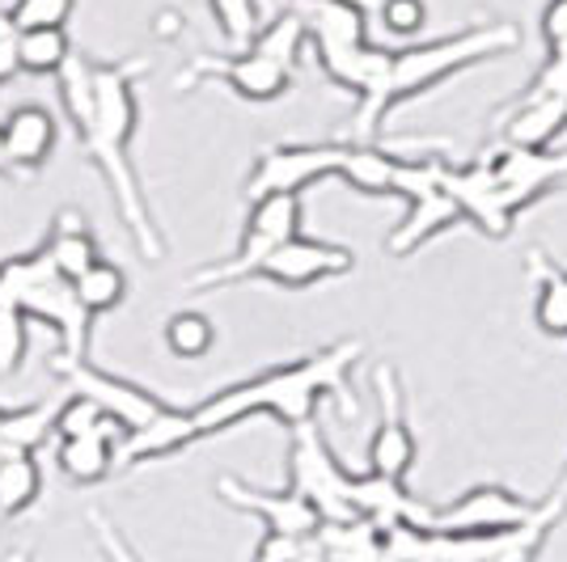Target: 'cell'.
<instances>
[{"mask_svg":"<svg viewBox=\"0 0 567 562\" xmlns=\"http://www.w3.org/2000/svg\"><path fill=\"white\" fill-rule=\"evenodd\" d=\"M529 275L538 283L534 296V322L550 339H567V267L555 262L546 250H529Z\"/></svg>","mask_w":567,"mask_h":562,"instance_id":"25","label":"cell"},{"mask_svg":"<svg viewBox=\"0 0 567 562\" xmlns=\"http://www.w3.org/2000/svg\"><path fill=\"white\" fill-rule=\"evenodd\" d=\"M148 72V60H118V64H94V106L85 123L72 132L85 157L94 162L102 183L115 195V208L127 225V233L136 241L148 262L166 254V241L157 233V220L148 211L144 187L132 165V140H136V123H141V97L136 81Z\"/></svg>","mask_w":567,"mask_h":562,"instance_id":"2","label":"cell"},{"mask_svg":"<svg viewBox=\"0 0 567 562\" xmlns=\"http://www.w3.org/2000/svg\"><path fill=\"white\" fill-rule=\"evenodd\" d=\"M318 69L355 97V140H378L385 127L390 51L369 39V9L348 0H292Z\"/></svg>","mask_w":567,"mask_h":562,"instance_id":"3","label":"cell"},{"mask_svg":"<svg viewBox=\"0 0 567 562\" xmlns=\"http://www.w3.org/2000/svg\"><path fill=\"white\" fill-rule=\"evenodd\" d=\"M64 406V389L51 398L25 402V406H4V423H0V452H25L34 457L55 436V415Z\"/></svg>","mask_w":567,"mask_h":562,"instance_id":"24","label":"cell"},{"mask_svg":"<svg viewBox=\"0 0 567 562\" xmlns=\"http://www.w3.org/2000/svg\"><path fill=\"white\" fill-rule=\"evenodd\" d=\"M355 271V254L339 241H322V237H288L280 250L259 262L255 280L276 283V288H288V292H301V288H313L322 280H343Z\"/></svg>","mask_w":567,"mask_h":562,"instance_id":"16","label":"cell"},{"mask_svg":"<svg viewBox=\"0 0 567 562\" xmlns=\"http://www.w3.org/2000/svg\"><path fill=\"white\" fill-rule=\"evenodd\" d=\"M564 516V503H555L546 495L538 516L520 529H508V533L453 538V533H436V529L394 524V529H385V538H390V550L399 554V562H538Z\"/></svg>","mask_w":567,"mask_h":562,"instance_id":"6","label":"cell"},{"mask_svg":"<svg viewBox=\"0 0 567 562\" xmlns=\"http://www.w3.org/2000/svg\"><path fill=\"white\" fill-rule=\"evenodd\" d=\"M432 169H436L441 190L450 195V204L457 208V216H462V225H474L478 233L496 237V241H504V237L513 233L517 211L499 199V187H496V178H492L487 157L466 162V165H453V162L432 157Z\"/></svg>","mask_w":567,"mask_h":562,"instance_id":"14","label":"cell"},{"mask_svg":"<svg viewBox=\"0 0 567 562\" xmlns=\"http://www.w3.org/2000/svg\"><path fill=\"white\" fill-rule=\"evenodd\" d=\"M297 562H331L327 554H322V545H318V533H313V538H306V545H301Z\"/></svg>","mask_w":567,"mask_h":562,"instance_id":"40","label":"cell"},{"mask_svg":"<svg viewBox=\"0 0 567 562\" xmlns=\"http://www.w3.org/2000/svg\"><path fill=\"white\" fill-rule=\"evenodd\" d=\"M90 524H94L102 554H106L111 562H141V559H136V550H132V545H127V541L115 533V524H111V520H102V516L94 512V516H90Z\"/></svg>","mask_w":567,"mask_h":562,"instance_id":"38","label":"cell"},{"mask_svg":"<svg viewBox=\"0 0 567 562\" xmlns=\"http://www.w3.org/2000/svg\"><path fill=\"white\" fill-rule=\"evenodd\" d=\"M43 495V469L39 457L25 452H0V520L30 512Z\"/></svg>","mask_w":567,"mask_h":562,"instance_id":"27","label":"cell"},{"mask_svg":"<svg viewBox=\"0 0 567 562\" xmlns=\"http://www.w3.org/2000/svg\"><path fill=\"white\" fill-rule=\"evenodd\" d=\"M402 165H406V157L381 148L378 140H355V144H343V162H339L334 178H343L348 187L369 195V199H385V195H394V187H399Z\"/></svg>","mask_w":567,"mask_h":562,"instance_id":"22","label":"cell"},{"mask_svg":"<svg viewBox=\"0 0 567 562\" xmlns=\"http://www.w3.org/2000/svg\"><path fill=\"white\" fill-rule=\"evenodd\" d=\"M348 4H360V9H369V13L378 9V0H348Z\"/></svg>","mask_w":567,"mask_h":562,"instance_id":"42","label":"cell"},{"mask_svg":"<svg viewBox=\"0 0 567 562\" xmlns=\"http://www.w3.org/2000/svg\"><path fill=\"white\" fill-rule=\"evenodd\" d=\"M520 48V30L513 22H487L457 30L450 39H427L411 43L402 51H390V85H385V115H394L399 106L415 97L432 94L441 81H450L457 72L478 69L496 55Z\"/></svg>","mask_w":567,"mask_h":562,"instance_id":"4","label":"cell"},{"mask_svg":"<svg viewBox=\"0 0 567 562\" xmlns=\"http://www.w3.org/2000/svg\"><path fill=\"white\" fill-rule=\"evenodd\" d=\"M55 436L60 440H69V436H111V440H123V431L97 410L94 402L76 398L69 389H64V406L55 415Z\"/></svg>","mask_w":567,"mask_h":562,"instance_id":"32","label":"cell"},{"mask_svg":"<svg viewBox=\"0 0 567 562\" xmlns=\"http://www.w3.org/2000/svg\"><path fill=\"white\" fill-rule=\"evenodd\" d=\"M199 81H220L241 102H280L292 90V69H284L280 60L255 48H241L225 55H195L178 76V90H195Z\"/></svg>","mask_w":567,"mask_h":562,"instance_id":"13","label":"cell"},{"mask_svg":"<svg viewBox=\"0 0 567 562\" xmlns=\"http://www.w3.org/2000/svg\"><path fill=\"white\" fill-rule=\"evenodd\" d=\"M250 48L271 55V60H280L284 69L297 72V60L306 51V22H301L297 4H284V13H276L267 25H259V34L250 39Z\"/></svg>","mask_w":567,"mask_h":562,"instance_id":"29","label":"cell"},{"mask_svg":"<svg viewBox=\"0 0 567 562\" xmlns=\"http://www.w3.org/2000/svg\"><path fill=\"white\" fill-rule=\"evenodd\" d=\"M208 9H213L216 25H220V34H225V43L229 51H241L250 48V39L259 34V0H208Z\"/></svg>","mask_w":567,"mask_h":562,"instance_id":"33","label":"cell"},{"mask_svg":"<svg viewBox=\"0 0 567 562\" xmlns=\"http://www.w3.org/2000/svg\"><path fill=\"white\" fill-rule=\"evenodd\" d=\"M0 174H9V165H4V148H0Z\"/></svg>","mask_w":567,"mask_h":562,"instance_id":"43","label":"cell"},{"mask_svg":"<svg viewBox=\"0 0 567 562\" xmlns=\"http://www.w3.org/2000/svg\"><path fill=\"white\" fill-rule=\"evenodd\" d=\"M301 216H306L301 195H267V199H255L246 225H241V241H237L234 254L225 258V262H213V267L195 271L187 280V288L199 292V288H229V283L255 280L262 258L271 254V250H280L288 237L301 233Z\"/></svg>","mask_w":567,"mask_h":562,"instance_id":"8","label":"cell"},{"mask_svg":"<svg viewBox=\"0 0 567 562\" xmlns=\"http://www.w3.org/2000/svg\"><path fill=\"white\" fill-rule=\"evenodd\" d=\"M162 334H166L169 355H178V360H204V355L216 347L213 318H204V313H195V309H183V313H174Z\"/></svg>","mask_w":567,"mask_h":562,"instance_id":"31","label":"cell"},{"mask_svg":"<svg viewBox=\"0 0 567 562\" xmlns=\"http://www.w3.org/2000/svg\"><path fill=\"white\" fill-rule=\"evenodd\" d=\"M394 199L406 204V216L399 220V229L385 237V254L390 258H411L432 237L450 233L453 225H462V216L450 204V195L436 183L432 157H420V162L406 157L399 174V187H394Z\"/></svg>","mask_w":567,"mask_h":562,"instance_id":"9","label":"cell"},{"mask_svg":"<svg viewBox=\"0 0 567 562\" xmlns=\"http://www.w3.org/2000/svg\"><path fill=\"white\" fill-rule=\"evenodd\" d=\"M69 55H72L69 30H30V34H18V72L55 76V72L69 64Z\"/></svg>","mask_w":567,"mask_h":562,"instance_id":"30","label":"cell"},{"mask_svg":"<svg viewBox=\"0 0 567 562\" xmlns=\"http://www.w3.org/2000/svg\"><path fill=\"white\" fill-rule=\"evenodd\" d=\"M72 292H76L81 309H85L90 318H97V313H111V309L123 305V296H127V275H123L118 262L97 258L94 267H85V271L72 280Z\"/></svg>","mask_w":567,"mask_h":562,"instance_id":"28","label":"cell"},{"mask_svg":"<svg viewBox=\"0 0 567 562\" xmlns=\"http://www.w3.org/2000/svg\"><path fill=\"white\" fill-rule=\"evenodd\" d=\"M378 18L390 39H415L427 25L424 0H378Z\"/></svg>","mask_w":567,"mask_h":562,"instance_id":"36","label":"cell"},{"mask_svg":"<svg viewBox=\"0 0 567 562\" xmlns=\"http://www.w3.org/2000/svg\"><path fill=\"white\" fill-rule=\"evenodd\" d=\"M18 34L30 30H64L76 13V0H13V9H4Z\"/></svg>","mask_w":567,"mask_h":562,"instance_id":"34","label":"cell"},{"mask_svg":"<svg viewBox=\"0 0 567 562\" xmlns=\"http://www.w3.org/2000/svg\"><path fill=\"white\" fill-rule=\"evenodd\" d=\"M55 373L64 376V389H69V394L94 402L97 410L115 423L123 436H127V431H136V427H144L153 415H162V406H166L157 394H148L144 385H136V381H123V376L106 373V368H94L90 360L60 364Z\"/></svg>","mask_w":567,"mask_h":562,"instance_id":"15","label":"cell"},{"mask_svg":"<svg viewBox=\"0 0 567 562\" xmlns=\"http://www.w3.org/2000/svg\"><path fill=\"white\" fill-rule=\"evenodd\" d=\"M43 254H48L51 271L60 275V280H76L85 267H94L97 258V241H94V229L81 220V211L76 208H64L55 211V220H51L48 237H43V246H39Z\"/></svg>","mask_w":567,"mask_h":562,"instance_id":"23","label":"cell"},{"mask_svg":"<svg viewBox=\"0 0 567 562\" xmlns=\"http://www.w3.org/2000/svg\"><path fill=\"white\" fill-rule=\"evenodd\" d=\"M25 352H30V322L18 305L0 301V376L18 373L25 364Z\"/></svg>","mask_w":567,"mask_h":562,"instance_id":"35","label":"cell"},{"mask_svg":"<svg viewBox=\"0 0 567 562\" xmlns=\"http://www.w3.org/2000/svg\"><path fill=\"white\" fill-rule=\"evenodd\" d=\"M18 76V30L9 22V13L0 9V85Z\"/></svg>","mask_w":567,"mask_h":562,"instance_id":"39","label":"cell"},{"mask_svg":"<svg viewBox=\"0 0 567 562\" xmlns=\"http://www.w3.org/2000/svg\"><path fill=\"white\" fill-rule=\"evenodd\" d=\"M0 301L22 309L25 322L51 326L60 339V352L51 355V368L90 360V330L94 318L81 309L69 280H60L51 271L48 254L34 246L25 254H13L0 262Z\"/></svg>","mask_w":567,"mask_h":562,"instance_id":"5","label":"cell"},{"mask_svg":"<svg viewBox=\"0 0 567 562\" xmlns=\"http://www.w3.org/2000/svg\"><path fill=\"white\" fill-rule=\"evenodd\" d=\"M343 162V144L339 140H318V144H271L262 148L250 174H246V204L267 199V195H301L306 187L334 178Z\"/></svg>","mask_w":567,"mask_h":562,"instance_id":"10","label":"cell"},{"mask_svg":"<svg viewBox=\"0 0 567 562\" xmlns=\"http://www.w3.org/2000/svg\"><path fill=\"white\" fill-rule=\"evenodd\" d=\"M55 140H60V127H55V118L43 106H18L0 123L4 165L22 169V174H39L51 153H55Z\"/></svg>","mask_w":567,"mask_h":562,"instance_id":"20","label":"cell"},{"mask_svg":"<svg viewBox=\"0 0 567 562\" xmlns=\"http://www.w3.org/2000/svg\"><path fill=\"white\" fill-rule=\"evenodd\" d=\"M360 355H364V343L343 339V343L318 347V352L301 355L292 364H271L259 376L234 381V385H225V389H216V394L190 406L195 431H199V440H213V436L255 419V415H271V419L292 431L301 423L318 419L322 398H334L339 415L355 419L360 406H355L352 394V368Z\"/></svg>","mask_w":567,"mask_h":562,"instance_id":"1","label":"cell"},{"mask_svg":"<svg viewBox=\"0 0 567 562\" xmlns=\"http://www.w3.org/2000/svg\"><path fill=\"white\" fill-rule=\"evenodd\" d=\"M487 165H492L499 199L517 216L525 208H534L559 183H567V148H513V144H504L496 153H487Z\"/></svg>","mask_w":567,"mask_h":562,"instance_id":"17","label":"cell"},{"mask_svg":"<svg viewBox=\"0 0 567 562\" xmlns=\"http://www.w3.org/2000/svg\"><path fill=\"white\" fill-rule=\"evenodd\" d=\"M373 394H378V427L369 440V473L406 482V473L415 469L420 445H415V427L406 419V394H402V376L394 364L373 368Z\"/></svg>","mask_w":567,"mask_h":562,"instance_id":"12","label":"cell"},{"mask_svg":"<svg viewBox=\"0 0 567 562\" xmlns=\"http://www.w3.org/2000/svg\"><path fill=\"white\" fill-rule=\"evenodd\" d=\"M0 423H4V406H0Z\"/></svg>","mask_w":567,"mask_h":562,"instance_id":"44","label":"cell"},{"mask_svg":"<svg viewBox=\"0 0 567 562\" xmlns=\"http://www.w3.org/2000/svg\"><path fill=\"white\" fill-rule=\"evenodd\" d=\"M546 55H567V0H550L543 9Z\"/></svg>","mask_w":567,"mask_h":562,"instance_id":"37","label":"cell"},{"mask_svg":"<svg viewBox=\"0 0 567 562\" xmlns=\"http://www.w3.org/2000/svg\"><path fill=\"white\" fill-rule=\"evenodd\" d=\"M538 508H543V499H525L499 482H483V487H471L450 503H436L432 529L453 533V538H487V533H508V529L529 524Z\"/></svg>","mask_w":567,"mask_h":562,"instance_id":"11","label":"cell"},{"mask_svg":"<svg viewBox=\"0 0 567 562\" xmlns=\"http://www.w3.org/2000/svg\"><path fill=\"white\" fill-rule=\"evenodd\" d=\"M199 445V431H195V419H190V406H162V415L127 431L115 445V469H136L144 461H162V457H174L183 448Z\"/></svg>","mask_w":567,"mask_h":562,"instance_id":"19","label":"cell"},{"mask_svg":"<svg viewBox=\"0 0 567 562\" xmlns=\"http://www.w3.org/2000/svg\"><path fill=\"white\" fill-rule=\"evenodd\" d=\"M567 132V97H517L499 115V136L513 148H550Z\"/></svg>","mask_w":567,"mask_h":562,"instance_id":"21","label":"cell"},{"mask_svg":"<svg viewBox=\"0 0 567 562\" xmlns=\"http://www.w3.org/2000/svg\"><path fill=\"white\" fill-rule=\"evenodd\" d=\"M550 499H555V503H564V508H567V461H564V469H559V482L550 487Z\"/></svg>","mask_w":567,"mask_h":562,"instance_id":"41","label":"cell"},{"mask_svg":"<svg viewBox=\"0 0 567 562\" xmlns=\"http://www.w3.org/2000/svg\"><path fill=\"white\" fill-rule=\"evenodd\" d=\"M216 495L237 512L259 516L262 538H313L322 529L318 512L288 487L284 491H262V487H250L241 478H216Z\"/></svg>","mask_w":567,"mask_h":562,"instance_id":"18","label":"cell"},{"mask_svg":"<svg viewBox=\"0 0 567 562\" xmlns=\"http://www.w3.org/2000/svg\"><path fill=\"white\" fill-rule=\"evenodd\" d=\"M352 482L355 473L327 445L318 419L292 427V445H288V491L301 495L309 508L318 512L322 524H348L360 520L352 508Z\"/></svg>","mask_w":567,"mask_h":562,"instance_id":"7","label":"cell"},{"mask_svg":"<svg viewBox=\"0 0 567 562\" xmlns=\"http://www.w3.org/2000/svg\"><path fill=\"white\" fill-rule=\"evenodd\" d=\"M115 445L118 440H111V436H69V440H60V448H55L60 473L76 487H94L102 478H111Z\"/></svg>","mask_w":567,"mask_h":562,"instance_id":"26","label":"cell"}]
</instances>
